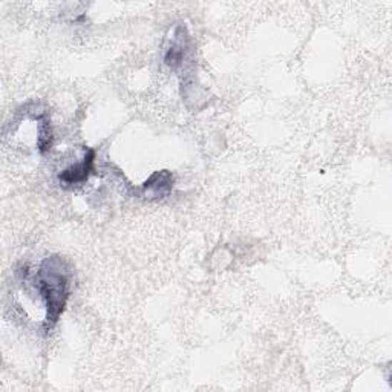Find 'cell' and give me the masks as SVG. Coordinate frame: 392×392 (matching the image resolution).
Listing matches in <instances>:
<instances>
[{
    "instance_id": "1",
    "label": "cell",
    "mask_w": 392,
    "mask_h": 392,
    "mask_svg": "<svg viewBox=\"0 0 392 392\" xmlns=\"http://www.w3.org/2000/svg\"><path fill=\"white\" fill-rule=\"evenodd\" d=\"M63 261L52 256L44 261L39 270V291L46 303V328L56 325L68 301L69 279Z\"/></svg>"
},
{
    "instance_id": "2",
    "label": "cell",
    "mask_w": 392,
    "mask_h": 392,
    "mask_svg": "<svg viewBox=\"0 0 392 392\" xmlns=\"http://www.w3.org/2000/svg\"><path fill=\"white\" fill-rule=\"evenodd\" d=\"M94 166V151H89L88 155L83 158V161L66 169L65 172L60 175V181L63 186H76L81 184L88 179L89 174L92 172Z\"/></svg>"
},
{
    "instance_id": "3",
    "label": "cell",
    "mask_w": 392,
    "mask_h": 392,
    "mask_svg": "<svg viewBox=\"0 0 392 392\" xmlns=\"http://www.w3.org/2000/svg\"><path fill=\"white\" fill-rule=\"evenodd\" d=\"M172 186H174L172 175L169 172H166V171H163V172L154 174L149 179H147V181L143 186V189H144L146 195L149 194V196L163 198L169 192H171Z\"/></svg>"
}]
</instances>
